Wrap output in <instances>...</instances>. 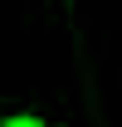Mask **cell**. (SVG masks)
<instances>
[{"label":"cell","instance_id":"obj_1","mask_svg":"<svg viewBox=\"0 0 122 127\" xmlns=\"http://www.w3.org/2000/svg\"><path fill=\"white\" fill-rule=\"evenodd\" d=\"M10 127H39L34 117H10Z\"/></svg>","mask_w":122,"mask_h":127}]
</instances>
